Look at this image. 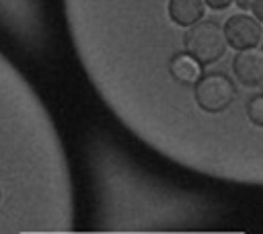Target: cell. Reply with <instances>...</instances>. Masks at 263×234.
Listing matches in <instances>:
<instances>
[{
	"label": "cell",
	"instance_id": "6da1fadb",
	"mask_svg": "<svg viewBox=\"0 0 263 234\" xmlns=\"http://www.w3.org/2000/svg\"><path fill=\"white\" fill-rule=\"evenodd\" d=\"M181 45L183 51L189 53L201 66L218 62L226 51L222 27L216 21H203V18L187 27V31H183Z\"/></svg>",
	"mask_w": 263,
	"mask_h": 234
},
{
	"label": "cell",
	"instance_id": "7a4b0ae2",
	"mask_svg": "<svg viewBox=\"0 0 263 234\" xmlns=\"http://www.w3.org/2000/svg\"><path fill=\"white\" fill-rule=\"evenodd\" d=\"M193 103L201 113L218 115L230 109L238 92L234 82L224 72H208L193 84Z\"/></svg>",
	"mask_w": 263,
	"mask_h": 234
},
{
	"label": "cell",
	"instance_id": "3957f363",
	"mask_svg": "<svg viewBox=\"0 0 263 234\" xmlns=\"http://www.w3.org/2000/svg\"><path fill=\"white\" fill-rule=\"evenodd\" d=\"M222 35L226 45L234 51L255 49L261 43V23L251 14H230L222 27Z\"/></svg>",
	"mask_w": 263,
	"mask_h": 234
},
{
	"label": "cell",
	"instance_id": "277c9868",
	"mask_svg": "<svg viewBox=\"0 0 263 234\" xmlns=\"http://www.w3.org/2000/svg\"><path fill=\"white\" fill-rule=\"evenodd\" d=\"M232 72L247 88H261L263 84V53L259 47L236 51L232 57Z\"/></svg>",
	"mask_w": 263,
	"mask_h": 234
},
{
	"label": "cell",
	"instance_id": "5b68a950",
	"mask_svg": "<svg viewBox=\"0 0 263 234\" xmlns=\"http://www.w3.org/2000/svg\"><path fill=\"white\" fill-rule=\"evenodd\" d=\"M164 72H166L168 80H173L177 86H181L183 90H187V88H193V84L201 78L203 66L197 64L189 53H185V51L181 49V51L173 53V55L166 60Z\"/></svg>",
	"mask_w": 263,
	"mask_h": 234
},
{
	"label": "cell",
	"instance_id": "8992f818",
	"mask_svg": "<svg viewBox=\"0 0 263 234\" xmlns=\"http://www.w3.org/2000/svg\"><path fill=\"white\" fill-rule=\"evenodd\" d=\"M205 4L201 0H168L166 14L177 27H191L203 18Z\"/></svg>",
	"mask_w": 263,
	"mask_h": 234
},
{
	"label": "cell",
	"instance_id": "52a82bcc",
	"mask_svg": "<svg viewBox=\"0 0 263 234\" xmlns=\"http://www.w3.org/2000/svg\"><path fill=\"white\" fill-rule=\"evenodd\" d=\"M245 111H247L249 123H251L255 129H259V127L263 125V94H261V92L253 94V96L245 103Z\"/></svg>",
	"mask_w": 263,
	"mask_h": 234
},
{
	"label": "cell",
	"instance_id": "ba28073f",
	"mask_svg": "<svg viewBox=\"0 0 263 234\" xmlns=\"http://www.w3.org/2000/svg\"><path fill=\"white\" fill-rule=\"evenodd\" d=\"M203 4H208L210 8H214V10H226L230 4H232V0H201Z\"/></svg>",
	"mask_w": 263,
	"mask_h": 234
},
{
	"label": "cell",
	"instance_id": "9c48e42d",
	"mask_svg": "<svg viewBox=\"0 0 263 234\" xmlns=\"http://www.w3.org/2000/svg\"><path fill=\"white\" fill-rule=\"evenodd\" d=\"M249 10L253 12V18L261 23V18H263V0H255V2L251 4V8H249Z\"/></svg>",
	"mask_w": 263,
	"mask_h": 234
},
{
	"label": "cell",
	"instance_id": "30bf717a",
	"mask_svg": "<svg viewBox=\"0 0 263 234\" xmlns=\"http://www.w3.org/2000/svg\"><path fill=\"white\" fill-rule=\"evenodd\" d=\"M232 2H234L238 8H242V10H249V8H251V4H253L255 0H232Z\"/></svg>",
	"mask_w": 263,
	"mask_h": 234
},
{
	"label": "cell",
	"instance_id": "8fae6325",
	"mask_svg": "<svg viewBox=\"0 0 263 234\" xmlns=\"http://www.w3.org/2000/svg\"><path fill=\"white\" fill-rule=\"evenodd\" d=\"M0 201H2V189H0Z\"/></svg>",
	"mask_w": 263,
	"mask_h": 234
}]
</instances>
